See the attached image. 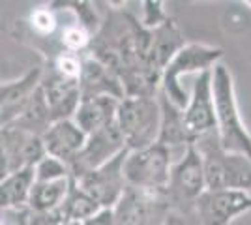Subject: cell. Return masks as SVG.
<instances>
[{
    "label": "cell",
    "instance_id": "6da1fadb",
    "mask_svg": "<svg viewBox=\"0 0 251 225\" xmlns=\"http://www.w3.org/2000/svg\"><path fill=\"white\" fill-rule=\"evenodd\" d=\"M88 53L120 79L126 96L159 94L163 70L154 58V30L129 11L109 6Z\"/></svg>",
    "mask_w": 251,
    "mask_h": 225
},
{
    "label": "cell",
    "instance_id": "7a4b0ae2",
    "mask_svg": "<svg viewBox=\"0 0 251 225\" xmlns=\"http://www.w3.org/2000/svg\"><path fill=\"white\" fill-rule=\"evenodd\" d=\"M212 96L221 147L227 152L244 154L251 160V133L242 120L232 74L221 62L212 70Z\"/></svg>",
    "mask_w": 251,
    "mask_h": 225
},
{
    "label": "cell",
    "instance_id": "3957f363",
    "mask_svg": "<svg viewBox=\"0 0 251 225\" xmlns=\"http://www.w3.org/2000/svg\"><path fill=\"white\" fill-rule=\"evenodd\" d=\"M204 161L206 190L251 192V160L221 147L218 129L193 143Z\"/></svg>",
    "mask_w": 251,
    "mask_h": 225
},
{
    "label": "cell",
    "instance_id": "277c9868",
    "mask_svg": "<svg viewBox=\"0 0 251 225\" xmlns=\"http://www.w3.org/2000/svg\"><path fill=\"white\" fill-rule=\"evenodd\" d=\"M116 124L127 150L157 143L161 131V103L157 96H126L116 111Z\"/></svg>",
    "mask_w": 251,
    "mask_h": 225
},
{
    "label": "cell",
    "instance_id": "5b68a950",
    "mask_svg": "<svg viewBox=\"0 0 251 225\" xmlns=\"http://www.w3.org/2000/svg\"><path fill=\"white\" fill-rule=\"evenodd\" d=\"M223 58V49L212 47L206 43H186L176 56L169 62V66L163 70L161 77V92L180 109H186L189 103L191 94L186 92L180 79L182 75L189 74H204L214 70V66L220 64Z\"/></svg>",
    "mask_w": 251,
    "mask_h": 225
},
{
    "label": "cell",
    "instance_id": "8992f818",
    "mask_svg": "<svg viewBox=\"0 0 251 225\" xmlns=\"http://www.w3.org/2000/svg\"><path fill=\"white\" fill-rule=\"evenodd\" d=\"M173 165V150L161 143L141 150H129L124 161L126 182L131 188L147 192H165Z\"/></svg>",
    "mask_w": 251,
    "mask_h": 225
},
{
    "label": "cell",
    "instance_id": "52a82bcc",
    "mask_svg": "<svg viewBox=\"0 0 251 225\" xmlns=\"http://www.w3.org/2000/svg\"><path fill=\"white\" fill-rule=\"evenodd\" d=\"M204 192H206L204 161L201 152L195 149V145H189L171 169L165 195L173 210L189 212L195 210V203Z\"/></svg>",
    "mask_w": 251,
    "mask_h": 225
},
{
    "label": "cell",
    "instance_id": "ba28073f",
    "mask_svg": "<svg viewBox=\"0 0 251 225\" xmlns=\"http://www.w3.org/2000/svg\"><path fill=\"white\" fill-rule=\"evenodd\" d=\"M113 212L115 225H167L173 218V206L165 192H147L127 186Z\"/></svg>",
    "mask_w": 251,
    "mask_h": 225
},
{
    "label": "cell",
    "instance_id": "9c48e42d",
    "mask_svg": "<svg viewBox=\"0 0 251 225\" xmlns=\"http://www.w3.org/2000/svg\"><path fill=\"white\" fill-rule=\"evenodd\" d=\"M127 152L129 150L126 149L122 154L107 161L105 165L84 173L79 178H74L79 188L96 199L101 208H115L127 188L124 176V161L127 158Z\"/></svg>",
    "mask_w": 251,
    "mask_h": 225
},
{
    "label": "cell",
    "instance_id": "30bf717a",
    "mask_svg": "<svg viewBox=\"0 0 251 225\" xmlns=\"http://www.w3.org/2000/svg\"><path fill=\"white\" fill-rule=\"evenodd\" d=\"M0 139H2V156H0L2 178L26 167H36L47 156L42 137L32 135L19 128L2 126Z\"/></svg>",
    "mask_w": 251,
    "mask_h": 225
},
{
    "label": "cell",
    "instance_id": "8fae6325",
    "mask_svg": "<svg viewBox=\"0 0 251 225\" xmlns=\"http://www.w3.org/2000/svg\"><path fill=\"white\" fill-rule=\"evenodd\" d=\"M184 128L191 145L218 129L214 96H212V70L199 74L193 81L191 98L188 107L184 109Z\"/></svg>",
    "mask_w": 251,
    "mask_h": 225
},
{
    "label": "cell",
    "instance_id": "7c38bea8",
    "mask_svg": "<svg viewBox=\"0 0 251 225\" xmlns=\"http://www.w3.org/2000/svg\"><path fill=\"white\" fill-rule=\"evenodd\" d=\"M251 210V195L240 190H206L195 203L201 225H230Z\"/></svg>",
    "mask_w": 251,
    "mask_h": 225
},
{
    "label": "cell",
    "instance_id": "4fadbf2b",
    "mask_svg": "<svg viewBox=\"0 0 251 225\" xmlns=\"http://www.w3.org/2000/svg\"><path fill=\"white\" fill-rule=\"evenodd\" d=\"M124 150L126 141L115 120L113 124H109V126L94 131L92 135H88L84 149L74 160V163L70 165L72 178H79V176H83L84 173L94 171L98 167H101L107 161L116 158L118 154H122Z\"/></svg>",
    "mask_w": 251,
    "mask_h": 225
},
{
    "label": "cell",
    "instance_id": "5bb4252c",
    "mask_svg": "<svg viewBox=\"0 0 251 225\" xmlns=\"http://www.w3.org/2000/svg\"><path fill=\"white\" fill-rule=\"evenodd\" d=\"M42 90L54 122L74 118L83 100L79 79H70L51 70L49 74H43Z\"/></svg>",
    "mask_w": 251,
    "mask_h": 225
},
{
    "label": "cell",
    "instance_id": "9a60e30c",
    "mask_svg": "<svg viewBox=\"0 0 251 225\" xmlns=\"http://www.w3.org/2000/svg\"><path fill=\"white\" fill-rule=\"evenodd\" d=\"M86 139L88 135L75 124L74 118L54 122L49 131L42 137L47 156L64 161L68 167L81 154V150L86 145Z\"/></svg>",
    "mask_w": 251,
    "mask_h": 225
},
{
    "label": "cell",
    "instance_id": "2e32d148",
    "mask_svg": "<svg viewBox=\"0 0 251 225\" xmlns=\"http://www.w3.org/2000/svg\"><path fill=\"white\" fill-rule=\"evenodd\" d=\"M42 68H30L26 74L15 79V81H4L0 86V100H2V126L11 124L19 117L25 105L30 101V98L36 94L43 79Z\"/></svg>",
    "mask_w": 251,
    "mask_h": 225
},
{
    "label": "cell",
    "instance_id": "e0dca14e",
    "mask_svg": "<svg viewBox=\"0 0 251 225\" xmlns=\"http://www.w3.org/2000/svg\"><path fill=\"white\" fill-rule=\"evenodd\" d=\"M83 100L100 96H111L116 100H124L126 90L120 79L116 77L105 64H101L94 56L83 58V72L79 77Z\"/></svg>",
    "mask_w": 251,
    "mask_h": 225
},
{
    "label": "cell",
    "instance_id": "ac0fdd59",
    "mask_svg": "<svg viewBox=\"0 0 251 225\" xmlns=\"http://www.w3.org/2000/svg\"><path fill=\"white\" fill-rule=\"evenodd\" d=\"M122 100L111 96L88 98L81 100L79 109L75 111L74 120L86 135H92L94 131L113 124L116 120V111Z\"/></svg>",
    "mask_w": 251,
    "mask_h": 225
},
{
    "label": "cell",
    "instance_id": "d6986e66",
    "mask_svg": "<svg viewBox=\"0 0 251 225\" xmlns=\"http://www.w3.org/2000/svg\"><path fill=\"white\" fill-rule=\"evenodd\" d=\"M159 103H161V131L157 143L165 145L167 149H188L189 137L184 128V109L176 107L161 90H159Z\"/></svg>",
    "mask_w": 251,
    "mask_h": 225
},
{
    "label": "cell",
    "instance_id": "ffe728a7",
    "mask_svg": "<svg viewBox=\"0 0 251 225\" xmlns=\"http://www.w3.org/2000/svg\"><path fill=\"white\" fill-rule=\"evenodd\" d=\"M52 124H54V120L51 117L47 100L43 96L42 85H40V88L36 90V94L30 98V101L19 113V117L15 118L11 124H8V126L19 128L23 131H28V133L38 135V137H43Z\"/></svg>",
    "mask_w": 251,
    "mask_h": 225
},
{
    "label": "cell",
    "instance_id": "44dd1931",
    "mask_svg": "<svg viewBox=\"0 0 251 225\" xmlns=\"http://www.w3.org/2000/svg\"><path fill=\"white\" fill-rule=\"evenodd\" d=\"M36 184V167L11 173L0 182V204L4 208H21L28 204L32 188Z\"/></svg>",
    "mask_w": 251,
    "mask_h": 225
},
{
    "label": "cell",
    "instance_id": "7402d4cb",
    "mask_svg": "<svg viewBox=\"0 0 251 225\" xmlns=\"http://www.w3.org/2000/svg\"><path fill=\"white\" fill-rule=\"evenodd\" d=\"M70 184H72V176L60 178V180H49V182L36 180L26 206L36 214H51L66 199Z\"/></svg>",
    "mask_w": 251,
    "mask_h": 225
},
{
    "label": "cell",
    "instance_id": "603a6c76",
    "mask_svg": "<svg viewBox=\"0 0 251 225\" xmlns=\"http://www.w3.org/2000/svg\"><path fill=\"white\" fill-rule=\"evenodd\" d=\"M92 38H94V34L75 19L72 25H66L62 28L60 43H62L64 51L79 54L81 51H88V49H90Z\"/></svg>",
    "mask_w": 251,
    "mask_h": 225
},
{
    "label": "cell",
    "instance_id": "cb8c5ba5",
    "mask_svg": "<svg viewBox=\"0 0 251 225\" xmlns=\"http://www.w3.org/2000/svg\"><path fill=\"white\" fill-rule=\"evenodd\" d=\"M30 30L34 36L38 38H49L54 30H56V25L58 19L54 15V8L52 6H40L30 13Z\"/></svg>",
    "mask_w": 251,
    "mask_h": 225
},
{
    "label": "cell",
    "instance_id": "d4e9b609",
    "mask_svg": "<svg viewBox=\"0 0 251 225\" xmlns=\"http://www.w3.org/2000/svg\"><path fill=\"white\" fill-rule=\"evenodd\" d=\"M51 70L56 74L70 77V79H79L81 72H83V58L77 53H70V51H60L52 56Z\"/></svg>",
    "mask_w": 251,
    "mask_h": 225
},
{
    "label": "cell",
    "instance_id": "484cf974",
    "mask_svg": "<svg viewBox=\"0 0 251 225\" xmlns=\"http://www.w3.org/2000/svg\"><path fill=\"white\" fill-rule=\"evenodd\" d=\"M72 171L64 161L45 156L38 165H36V180L40 182H49V180H60V178H70Z\"/></svg>",
    "mask_w": 251,
    "mask_h": 225
},
{
    "label": "cell",
    "instance_id": "4316f807",
    "mask_svg": "<svg viewBox=\"0 0 251 225\" xmlns=\"http://www.w3.org/2000/svg\"><path fill=\"white\" fill-rule=\"evenodd\" d=\"M143 6H145L143 8V11H145L143 25L147 28H156V26H159L161 23H165L169 19V15L163 10V2H152V0H148V2H143Z\"/></svg>",
    "mask_w": 251,
    "mask_h": 225
},
{
    "label": "cell",
    "instance_id": "83f0119b",
    "mask_svg": "<svg viewBox=\"0 0 251 225\" xmlns=\"http://www.w3.org/2000/svg\"><path fill=\"white\" fill-rule=\"evenodd\" d=\"M81 225H115V212L113 208H101L98 214L88 218Z\"/></svg>",
    "mask_w": 251,
    "mask_h": 225
},
{
    "label": "cell",
    "instance_id": "f1b7e54d",
    "mask_svg": "<svg viewBox=\"0 0 251 225\" xmlns=\"http://www.w3.org/2000/svg\"><path fill=\"white\" fill-rule=\"evenodd\" d=\"M246 4H248V6H251V0H248V2H246Z\"/></svg>",
    "mask_w": 251,
    "mask_h": 225
}]
</instances>
